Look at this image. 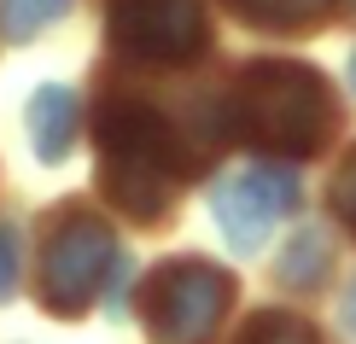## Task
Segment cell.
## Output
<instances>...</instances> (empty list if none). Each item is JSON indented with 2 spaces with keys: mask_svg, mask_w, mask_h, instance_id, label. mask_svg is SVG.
I'll list each match as a JSON object with an SVG mask.
<instances>
[{
  "mask_svg": "<svg viewBox=\"0 0 356 344\" xmlns=\"http://www.w3.org/2000/svg\"><path fill=\"white\" fill-rule=\"evenodd\" d=\"M345 327L356 333V286H350V297H345Z\"/></svg>",
  "mask_w": 356,
  "mask_h": 344,
  "instance_id": "5bb4252c",
  "label": "cell"
},
{
  "mask_svg": "<svg viewBox=\"0 0 356 344\" xmlns=\"http://www.w3.org/2000/svg\"><path fill=\"white\" fill-rule=\"evenodd\" d=\"M292 211H298V175L280 163H245L211 187V216L234 251H257Z\"/></svg>",
  "mask_w": 356,
  "mask_h": 344,
  "instance_id": "8992f818",
  "label": "cell"
},
{
  "mask_svg": "<svg viewBox=\"0 0 356 344\" xmlns=\"http://www.w3.org/2000/svg\"><path fill=\"white\" fill-rule=\"evenodd\" d=\"M350 82H356V53H350Z\"/></svg>",
  "mask_w": 356,
  "mask_h": 344,
  "instance_id": "9a60e30c",
  "label": "cell"
},
{
  "mask_svg": "<svg viewBox=\"0 0 356 344\" xmlns=\"http://www.w3.org/2000/svg\"><path fill=\"white\" fill-rule=\"evenodd\" d=\"M327 199H333V216L356 234V146L339 158V175H333V193H327Z\"/></svg>",
  "mask_w": 356,
  "mask_h": 344,
  "instance_id": "7c38bea8",
  "label": "cell"
},
{
  "mask_svg": "<svg viewBox=\"0 0 356 344\" xmlns=\"http://www.w3.org/2000/svg\"><path fill=\"white\" fill-rule=\"evenodd\" d=\"M111 268H117L111 228L82 204H65V216L47 228V245H41V304L65 321L82 316L111 280Z\"/></svg>",
  "mask_w": 356,
  "mask_h": 344,
  "instance_id": "277c9868",
  "label": "cell"
},
{
  "mask_svg": "<svg viewBox=\"0 0 356 344\" xmlns=\"http://www.w3.org/2000/svg\"><path fill=\"white\" fill-rule=\"evenodd\" d=\"M234 344H321V333L304 316H292V309H257V316L240 327Z\"/></svg>",
  "mask_w": 356,
  "mask_h": 344,
  "instance_id": "9c48e42d",
  "label": "cell"
},
{
  "mask_svg": "<svg viewBox=\"0 0 356 344\" xmlns=\"http://www.w3.org/2000/svg\"><path fill=\"white\" fill-rule=\"evenodd\" d=\"M234 275L204 257H170L140 286V321L152 344H211L228 321Z\"/></svg>",
  "mask_w": 356,
  "mask_h": 344,
  "instance_id": "3957f363",
  "label": "cell"
},
{
  "mask_svg": "<svg viewBox=\"0 0 356 344\" xmlns=\"http://www.w3.org/2000/svg\"><path fill=\"white\" fill-rule=\"evenodd\" d=\"M106 29L140 65H193L211 41L204 0H106Z\"/></svg>",
  "mask_w": 356,
  "mask_h": 344,
  "instance_id": "5b68a950",
  "label": "cell"
},
{
  "mask_svg": "<svg viewBox=\"0 0 356 344\" xmlns=\"http://www.w3.org/2000/svg\"><path fill=\"white\" fill-rule=\"evenodd\" d=\"M24 123H29V146H35L41 163L70 158V146H76V94H70L65 82L35 88V94H29Z\"/></svg>",
  "mask_w": 356,
  "mask_h": 344,
  "instance_id": "52a82bcc",
  "label": "cell"
},
{
  "mask_svg": "<svg viewBox=\"0 0 356 344\" xmlns=\"http://www.w3.org/2000/svg\"><path fill=\"white\" fill-rule=\"evenodd\" d=\"M228 6L257 29H309L327 18L339 0H228Z\"/></svg>",
  "mask_w": 356,
  "mask_h": 344,
  "instance_id": "ba28073f",
  "label": "cell"
},
{
  "mask_svg": "<svg viewBox=\"0 0 356 344\" xmlns=\"http://www.w3.org/2000/svg\"><path fill=\"white\" fill-rule=\"evenodd\" d=\"M94 140H99V193L135 222H164L193 170V152L170 129V117L152 111L146 99L117 94L99 106Z\"/></svg>",
  "mask_w": 356,
  "mask_h": 344,
  "instance_id": "6da1fadb",
  "label": "cell"
},
{
  "mask_svg": "<svg viewBox=\"0 0 356 344\" xmlns=\"http://www.w3.org/2000/svg\"><path fill=\"white\" fill-rule=\"evenodd\" d=\"M18 292V234L0 228V304Z\"/></svg>",
  "mask_w": 356,
  "mask_h": 344,
  "instance_id": "4fadbf2b",
  "label": "cell"
},
{
  "mask_svg": "<svg viewBox=\"0 0 356 344\" xmlns=\"http://www.w3.org/2000/svg\"><path fill=\"white\" fill-rule=\"evenodd\" d=\"M70 12V0H0V24L12 41H35L47 24H58Z\"/></svg>",
  "mask_w": 356,
  "mask_h": 344,
  "instance_id": "8fae6325",
  "label": "cell"
},
{
  "mask_svg": "<svg viewBox=\"0 0 356 344\" xmlns=\"http://www.w3.org/2000/svg\"><path fill=\"white\" fill-rule=\"evenodd\" d=\"M228 129L269 158H309L333 134V88L292 58H257L234 76Z\"/></svg>",
  "mask_w": 356,
  "mask_h": 344,
  "instance_id": "7a4b0ae2",
  "label": "cell"
},
{
  "mask_svg": "<svg viewBox=\"0 0 356 344\" xmlns=\"http://www.w3.org/2000/svg\"><path fill=\"white\" fill-rule=\"evenodd\" d=\"M321 275H327V234H321V228H304V234L286 245V257H280V280L304 292V286H316Z\"/></svg>",
  "mask_w": 356,
  "mask_h": 344,
  "instance_id": "30bf717a",
  "label": "cell"
}]
</instances>
